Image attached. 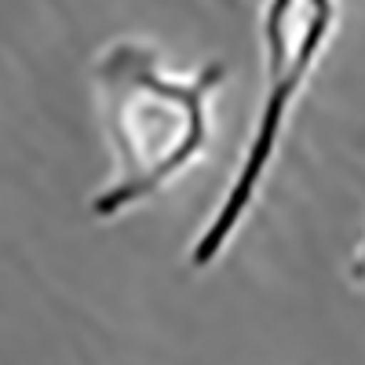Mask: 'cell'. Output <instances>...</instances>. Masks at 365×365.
Listing matches in <instances>:
<instances>
[{"instance_id":"6da1fadb","label":"cell","mask_w":365,"mask_h":365,"mask_svg":"<svg viewBox=\"0 0 365 365\" xmlns=\"http://www.w3.org/2000/svg\"><path fill=\"white\" fill-rule=\"evenodd\" d=\"M227 66L172 77L143 41H113L91 66L103 125L113 143V175L91 197V216L110 223L161 194L208 146V96Z\"/></svg>"},{"instance_id":"7a4b0ae2","label":"cell","mask_w":365,"mask_h":365,"mask_svg":"<svg viewBox=\"0 0 365 365\" xmlns=\"http://www.w3.org/2000/svg\"><path fill=\"white\" fill-rule=\"evenodd\" d=\"M336 29V0H267L259 15V41H263V96L252 135L241 150V161L223 201L212 208L208 223L201 227L197 241L190 245V267H212L227 245L237 237L241 223L259 197L263 179L278 158V146L289 125V113L307 88L318 58L329 48Z\"/></svg>"},{"instance_id":"3957f363","label":"cell","mask_w":365,"mask_h":365,"mask_svg":"<svg viewBox=\"0 0 365 365\" xmlns=\"http://www.w3.org/2000/svg\"><path fill=\"white\" fill-rule=\"evenodd\" d=\"M351 278H354V285L365 289V245L358 249V256H354V263H351Z\"/></svg>"}]
</instances>
